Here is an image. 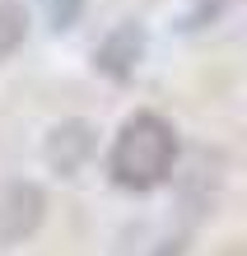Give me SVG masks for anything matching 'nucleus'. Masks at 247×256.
<instances>
[{
  "instance_id": "1",
  "label": "nucleus",
  "mask_w": 247,
  "mask_h": 256,
  "mask_svg": "<svg viewBox=\"0 0 247 256\" xmlns=\"http://www.w3.org/2000/svg\"><path fill=\"white\" fill-rule=\"evenodd\" d=\"M173 163H177V130L154 112H135L112 140L107 172L121 191H154L168 182Z\"/></svg>"
},
{
  "instance_id": "3",
  "label": "nucleus",
  "mask_w": 247,
  "mask_h": 256,
  "mask_svg": "<svg viewBox=\"0 0 247 256\" xmlns=\"http://www.w3.org/2000/svg\"><path fill=\"white\" fill-rule=\"evenodd\" d=\"M47 163L56 172H66V177H75L89 163V154H94V126L89 122H61L52 135H47Z\"/></svg>"
},
{
  "instance_id": "4",
  "label": "nucleus",
  "mask_w": 247,
  "mask_h": 256,
  "mask_svg": "<svg viewBox=\"0 0 247 256\" xmlns=\"http://www.w3.org/2000/svg\"><path fill=\"white\" fill-rule=\"evenodd\" d=\"M140 52H145V33L135 24H121L98 47V70L112 74V80H131V70L140 66Z\"/></svg>"
},
{
  "instance_id": "2",
  "label": "nucleus",
  "mask_w": 247,
  "mask_h": 256,
  "mask_svg": "<svg viewBox=\"0 0 247 256\" xmlns=\"http://www.w3.org/2000/svg\"><path fill=\"white\" fill-rule=\"evenodd\" d=\"M42 224V191L33 182H10L0 191V242H19Z\"/></svg>"
},
{
  "instance_id": "6",
  "label": "nucleus",
  "mask_w": 247,
  "mask_h": 256,
  "mask_svg": "<svg viewBox=\"0 0 247 256\" xmlns=\"http://www.w3.org/2000/svg\"><path fill=\"white\" fill-rule=\"evenodd\" d=\"M75 5H80V0H52V19H56V28H70V24H75Z\"/></svg>"
},
{
  "instance_id": "5",
  "label": "nucleus",
  "mask_w": 247,
  "mask_h": 256,
  "mask_svg": "<svg viewBox=\"0 0 247 256\" xmlns=\"http://www.w3.org/2000/svg\"><path fill=\"white\" fill-rule=\"evenodd\" d=\"M24 33H28V14H24V5H14V0H0V61L19 52Z\"/></svg>"
}]
</instances>
